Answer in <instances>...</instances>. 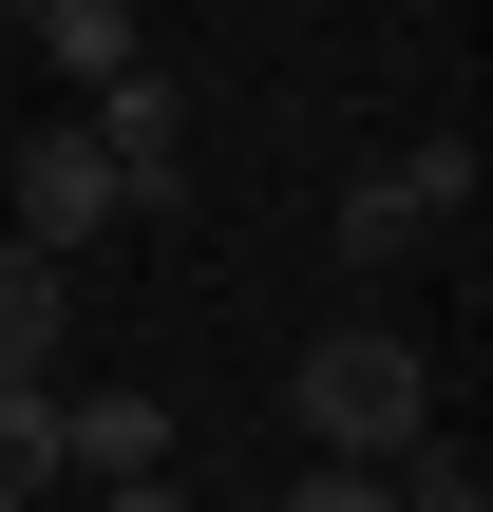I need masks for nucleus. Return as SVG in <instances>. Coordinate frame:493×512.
I'll list each match as a JSON object with an SVG mask.
<instances>
[{"label":"nucleus","instance_id":"f257e3e1","mask_svg":"<svg viewBox=\"0 0 493 512\" xmlns=\"http://www.w3.org/2000/svg\"><path fill=\"white\" fill-rule=\"evenodd\" d=\"M285 437L304 456H399V437H437V361H418V323H323L304 361H285Z\"/></svg>","mask_w":493,"mask_h":512},{"label":"nucleus","instance_id":"f03ea898","mask_svg":"<svg viewBox=\"0 0 493 512\" xmlns=\"http://www.w3.org/2000/svg\"><path fill=\"white\" fill-rule=\"evenodd\" d=\"M133 209H114V171H95V133L76 114H38L19 152H0V247H38V266H95Z\"/></svg>","mask_w":493,"mask_h":512},{"label":"nucleus","instance_id":"7ed1b4c3","mask_svg":"<svg viewBox=\"0 0 493 512\" xmlns=\"http://www.w3.org/2000/svg\"><path fill=\"white\" fill-rule=\"evenodd\" d=\"M76 133H95V171H114V209H133V228L190 190V95H171L152 57H133V76H95V95H76Z\"/></svg>","mask_w":493,"mask_h":512},{"label":"nucleus","instance_id":"20e7f679","mask_svg":"<svg viewBox=\"0 0 493 512\" xmlns=\"http://www.w3.org/2000/svg\"><path fill=\"white\" fill-rule=\"evenodd\" d=\"M456 209H475V152H456V133H418L399 171H361V190H342V266L380 285V266H418V247H437Z\"/></svg>","mask_w":493,"mask_h":512},{"label":"nucleus","instance_id":"39448f33","mask_svg":"<svg viewBox=\"0 0 493 512\" xmlns=\"http://www.w3.org/2000/svg\"><path fill=\"white\" fill-rule=\"evenodd\" d=\"M57 475H95V494H114V475H171V399H133V380L76 399V380H57Z\"/></svg>","mask_w":493,"mask_h":512},{"label":"nucleus","instance_id":"423d86ee","mask_svg":"<svg viewBox=\"0 0 493 512\" xmlns=\"http://www.w3.org/2000/svg\"><path fill=\"white\" fill-rule=\"evenodd\" d=\"M19 38H38V57H57V76H76V95H95V76H133V57H152V19H133V0H19Z\"/></svg>","mask_w":493,"mask_h":512},{"label":"nucleus","instance_id":"0eeeda50","mask_svg":"<svg viewBox=\"0 0 493 512\" xmlns=\"http://www.w3.org/2000/svg\"><path fill=\"white\" fill-rule=\"evenodd\" d=\"M57 342H76V266L0 247V380H57Z\"/></svg>","mask_w":493,"mask_h":512},{"label":"nucleus","instance_id":"6e6552de","mask_svg":"<svg viewBox=\"0 0 493 512\" xmlns=\"http://www.w3.org/2000/svg\"><path fill=\"white\" fill-rule=\"evenodd\" d=\"M57 494V380H0V512Z\"/></svg>","mask_w":493,"mask_h":512},{"label":"nucleus","instance_id":"1a4fd4ad","mask_svg":"<svg viewBox=\"0 0 493 512\" xmlns=\"http://www.w3.org/2000/svg\"><path fill=\"white\" fill-rule=\"evenodd\" d=\"M380 494H399V512H493V475L456 456V437H399V456H380Z\"/></svg>","mask_w":493,"mask_h":512},{"label":"nucleus","instance_id":"9d476101","mask_svg":"<svg viewBox=\"0 0 493 512\" xmlns=\"http://www.w3.org/2000/svg\"><path fill=\"white\" fill-rule=\"evenodd\" d=\"M266 512H399V494H380L361 456H304V475H285V494H266Z\"/></svg>","mask_w":493,"mask_h":512},{"label":"nucleus","instance_id":"9b49d317","mask_svg":"<svg viewBox=\"0 0 493 512\" xmlns=\"http://www.w3.org/2000/svg\"><path fill=\"white\" fill-rule=\"evenodd\" d=\"M190 512H266V494H190Z\"/></svg>","mask_w":493,"mask_h":512}]
</instances>
